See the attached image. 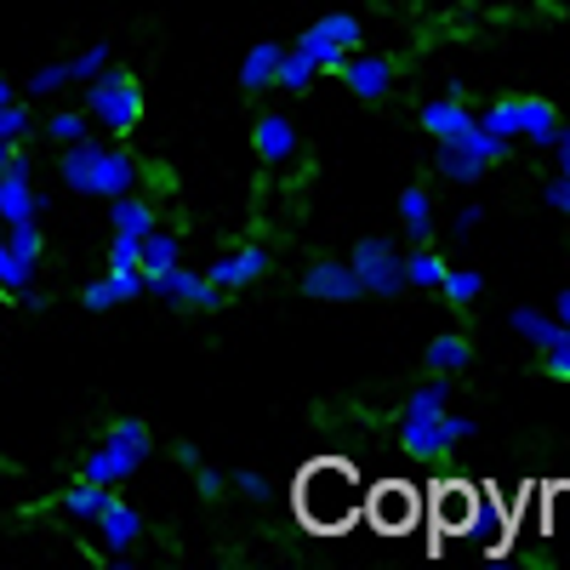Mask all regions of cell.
I'll list each match as a JSON object with an SVG mask.
<instances>
[{"instance_id": "484cf974", "label": "cell", "mask_w": 570, "mask_h": 570, "mask_svg": "<svg viewBox=\"0 0 570 570\" xmlns=\"http://www.w3.org/2000/svg\"><path fill=\"white\" fill-rule=\"evenodd\" d=\"M104 508H109V485H98V480H80V485L63 497V513H69V519H91V525H98Z\"/></svg>"}, {"instance_id": "bcb514c9", "label": "cell", "mask_w": 570, "mask_h": 570, "mask_svg": "<svg viewBox=\"0 0 570 570\" xmlns=\"http://www.w3.org/2000/svg\"><path fill=\"white\" fill-rule=\"evenodd\" d=\"M480 217H485L480 206H462V212H456V234H468V228H480Z\"/></svg>"}, {"instance_id": "44dd1931", "label": "cell", "mask_w": 570, "mask_h": 570, "mask_svg": "<svg viewBox=\"0 0 570 570\" xmlns=\"http://www.w3.org/2000/svg\"><path fill=\"white\" fill-rule=\"evenodd\" d=\"M257 155L268 160V166H285L297 155V131H292V120L285 115H263L257 120Z\"/></svg>"}, {"instance_id": "52a82bcc", "label": "cell", "mask_w": 570, "mask_h": 570, "mask_svg": "<svg viewBox=\"0 0 570 570\" xmlns=\"http://www.w3.org/2000/svg\"><path fill=\"white\" fill-rule=\"evenodd\" d=\"M142 285L160 292V297H171V303H195V308H217L223 303V285H212L206 274H188L183 263H171L160 274H142Z\"/></svg>"}, {"instance_id": "8fae6325", "label": "cell", "mask_w": 570, "mask_h": 570, "mask_svg": "<svg viewBox=\"0 0 570 570\" xmlns=\"http://www.w3.org/2000/svg\"><path fill=\"white\" fill-rule=\"evenodd\" d=\"M400 445H405L416 462H440V456L451 451V440H445V422H440V416H405V428H400Z\"/></svg>"}, {"instance_id": "d6986e66", "label": "cell", "mask_w": 570, "mask_h": 570, "mask_svg": "<svg viewBox=\"0 0 570 570\" xmlns=\"http://www.w3.org/2000/svg\"><path fill=\"white\" fill-rule=\"evenodd\" d=\"M508 325H513L531 348H542V354H548V348H559V343H570V331H564L553 314H542V308H513V314H508Z\"/></svg>"}, {"instance_id": "ee69618b", "label": "cell", "mask_w": 570, "mask_h": 570, "mask_svg": "<svg viewBox=\"0 0 570 570\" xmlns=\"http://www.w3.org/2000/svg\"><path fill=\"white\" fill-rule=\"evenodd\" d=\"M234 485H240V491H246L252 502H268V485L257 480V473H240V480H234Z\"/></svg>"}, {"instance_id": "2e32d148", "label": "cell", "mask_w": 570, "mask_h": 570, "mask_svg": "<svg viewBox=\"0 0 570 570\" xmlns=\"http://www.w3.org/2000/svg\"><path fill=\"white\" fill-rule=\"evenodd\" d=\"M263 268H268V252H257V246H252V252L217 257V263L206 268V279H212V285H223V292H240V285H252Z\"/></svg>"}, {"instance_id": "f546056e", "label": "cell", "mask_w": 570, "mask_h": 570, "mask_svg": "<svg viewBox=\"0 0 570 570\" xmlns=\"http://www.w3.org/2000/svg\"><path fill=\"white\" fill-rule=\"evenodd\" d=\"M445 405H451V389H445V376H434V383H422L411 394L405 416H445Z\"/></svg>"}, {"instance_id": "c3c4849f", "label": "cell", "mask_w": 570, "mask_h": 570, "mask_svg": "<svg viewBox=\"0 0 570 570\" xmlns=\"http://www.w3.org/2000/svg\"><path fill=\"white\" fill-rule=\"evenodd\" d=\"M553 320L570 331V292H559V303H553Z\"/></svg>"}, {"instance_id": "ffe728a7", "label": "cell", "mask_w": 570, "mask_h": 570, "mask_svg": "<svg viewBox=\"0 0 570 570\" xmlns=\"http://www.w3.org/2000/svg\"><path fill=\"white\" fill-rule=\"evenodd\" d=\"M137 188V160L131 155H120V149H104V160H98V177H91V195H131Z\"/></svg>"}, {"instance_id": "30bf717a", "label": "cell", "mask_w": 570, "mask_h": 570, "mask_svg": "<svg viewBox=\"0 0 570 570\" xmlns=\"http://www.w3.org/2000/svg\"><path fill=\"white\" fill-rule=\"evenodd\" d=\"M337 75L348 80V91H354V98H365V104L389 98V86H394V69H389L383 58H365V52H348Z\"/></svg>"}, {"instance_id": "ac0fdd59", "label": "cell", "mask_w": 570, "mask_h": 570, "mask_svg": "<svg viewBox=\"0 0 570 570\" xmlns=\"http://www.w3.org/2000/svg\"><path fill=\"white\" fill-rule=\"evenodd\" d=\"M462 537H473L485 553H502V537H508V513H502V502L480 491V502H473V519H468V531H462Z\"/></svg>"}, {"instance_id": "f35d334b", "label": "cell", "mask_w": 570, "mask_h": 570, "mask_svg": "<svg viewBox=\"0 0 570 570\" xmlns=\"http://www.w3.org/2000/svg\"><path fill=\"white\" fill-rule=\"evenodd\" d=\"M104 63H109V46H91V52H80V58L69 63V80H91V75H104Z\"/></svg>"}, {"instance_id": "7bdbcfd3", "label": "cell", "mask_w": 570, "mask_h": 570, "mask_svg": "<svg viewBox=\"0 0 570 570\" xmlns=\"http://www.w3.org/2000/svg\"><path fill=\"white\" fill-rule=\"evenodd\" d=\"M542 360H548V376H559V383H570V343H559V348H548Z\"/></svg>"}, {"instance_id": "4fadbf2b", "label": "cell", "mask_w": 570, "mask_h": 570, "mask_svg": "<svg viewBox=\"0 0 570 570\" xmlns=\"http://www.w3.org/2000/svg\"><path fill=\"white\" fill-rule=\"evenodd\" d=\"M473 502H480V491L473 485H440L434 491V519H440V542L456 531H468V519H473Z\"/></svg>"}, {"instance_id": "277c9868", "label": "cell", "mask_w": 570, "mask_h": 570, "mask_svg": "<svg viewBox=\"0 0 570 570\" xmlns=\"http://www.w3.org/2000/svg\"><path fill=\"white\" fill-rule=\"evenodd\" d=\"M354 274H360V285H365V292L371 297H400L405 292V257H400V246L394 240H360L354 246Z\"/></svg>"}, {"instance_id": "d6a6232c", "label": "cell", "mask_w": 570, "mask_h": 570, "mask_svg": "<svg viewBox=\"0 0 570 570\" xmlns=\"http://www.w3.org/2000/svg\"><path fill=\"white\" fill-rule=\"evenodd\" d=\"M480 126L491 131V137H519V98H508V104H491V109H480Z\"/></svg>"}, {"instance_id": "d590c367", "label": "cell", "mask_w": 570, "mask_h": 570, "mask_svg": "<svg viewBox=\"0 0 570 570\" xmlns=\"http://www.w3.org/2000/svg\"><path fill=\"white\" fill-rule=\"evenodd\" d=\"M35 223H40V217H23V223H7V228H12V234H7V252H18V257H29V263L40 257V228H35Z\"/></svg>"}, {"instance_id": "9a60e30c", "label": "cell", "mask_w": 570, "mask_h": 570, "mask_svg": "<svg viewBox=\"0 0 570 570\" xmlns=\"http://www.w3.org/2000/svg\"><path fill=\"white\" fill-rule=\"evenodd\" d=\"M142 292V268H109L104 279L86 285V308H115V303H131Z\"/></svg>"}, {"instance_id": "b9f144b4", "label": "cell", "mask_w": 570, "mask_h": 570, "mask_svg": "<svg viewBox=\"0 0 570 570\" xmlns=\"http://www.w3.org/2000/svg\"><path fill=\"white\" fill-rule=\"evenodd\" d=\"M542 195H548V206H553L559 217H570V177H564V171H559L553 183H542Z\"/></svg>"}, {"instance_id": "e575fe53", "label": "cell", "mask_w": 570, "mask_h": 570, "mask_svg": "<svg viewBox=\"0 0 570 570\" xmlns=\"http://www.w3.org/2000/svg\"><path fill=\"white\" fill-rule=\"evenodd\" d=\"M29 279H35V263L0 246V285H7V292H29Z\"/></svg>"}, {"instance_id": "8992f818", "label": "cell", "mask_w": 570, "mask_h": 570, "mask_svg": "<svg viewBox=\"0 0 570 570\" xmlns=\"http://www.w3.org/2000/svg\"><path fill=\"white\" fill-rule=\"evenodd\" d=\"M365 513H371V525H376V531L400 537V531H411V525H416V513H422V497H416L411 485L389 480V485H376V491L365 497Z\"/></svg>"}, {"instance_id": "cb8c5ba5", "label": "cell", "mask_w": 570, "mask_h": 570, "mask_svg": "<svg viewBox=\"0 0 570 570\" xmlns=\"http://www.w3.org/2000/svg\"><path fill=\"white\" fill-rule=\"evenodd\" d=\"M279 58H285V46H274V40L252 46V52H246V63H240V86H246V91H263V86H274V80H279Z\"/></svg>"}, {"instance_id": "9c48e42d", "label": "cell", "mask_w": 570, "mask_h": 570, "mask_svg": "<svg viewBox=\"0 0 570 570\" xmlns=\"http://www.w3.org/2000/svg\"><path fill=\"white\" fill-rule=\"evenodd\" d=\"M0 217H7V223L40 217V200H35V188H29V166L18 155L0 166Z\"/></svg>"}, {"instance_id": "7a4b0ae2", "label": "cell", "mask_w": 570, "mask_h": 570, "mask_svg": "<svg viewBox=\"0 0 570 570\" xmlns=\"http://www.w3.org/2000/svg\"><path fill=\"white\" fill-rule=\"evenodd\" d=\"M142 456H149V428H142V422H115V428H109V440L86 456L80 480L120 485L126 473H137V462H142Z\"/></svg>"}, {"instance_id": "f6af8a7d", "label": "cell", "mask_w": 570, "mask_h": 570, "mask_svg": "<svg viewBox=\"0 0 570 570\" xmlns=\"http://www.w3.org/2000/svg\"><path fill=\"white\" fill-rule=\"evenodd\" d=\"M553 155H559V171L570 177V126H559V142H553Z\"/></svg>"}, {"instance_id": "ba28073f", "label": "cell", "mask_w": 570, "mask_h": 570, "mask_svg": "<svg viewBox=\"0 0 570 570\" xmlns=\"http://www.w3.org/2000/svg\"><path fill=\"white\" fill-rule=\"evenodd\" d=\"M303 292H308V297H325V303H354L365 285H360L354 263H314V268L303 274Z\"/></svg>"}, {"instance_id": "5b68a950", "label": "cell", "mask_w": 570, "mask_h": 570, "mask_svg": "<svg viewBox=\"0 0 570 570\" xmlns=\"http://www.w3.org/2000/svg\"><path fill=\"white\" fill-rule=\"evenodd\" d=\"M360 23L348 18V12H331V18H320L314 29H303V40H297V52H308L314 58V69H343V58L348 52H360Z\"/></svg>"}, {"instance_id": "8d00e7d4", "label": "cell", "mask_w": 570, "mask_h": 570, "mask_svg": "<svg viewBox=\"0 0 570 570\" xmlns=\"http://www.w3.org/2000/svg\"><path fill=\"white\" fill-rule=\"evenodd\" d=\"M63 86H69V63H52V69L29 75V98H52V91H63Z\"/></svg>"}, {"instance_id": "ab89813d", "label": "cell", "mask_w": 570, "mask_h": 570, "mask_svg": "<svg viewBox=\"0 0 570 570\" xmlns=\"http://www.w3.org/2000/svg\"><path fill=\"white\" fill-rule=\"evenodd\" d=\"M91 126L80 120V115H52V120H46V137H58V142H80Z\"/></svg>"}, {"instance_id": "5bb4252c", "label": "cell", "mask_w": 570, "mask_h": 570, "mask_svg": "<svg viewBox=\"0 0 570 570\" xmlns=\"http://www.w3.org/2000/svg\"><path fill=\"white\" fill-rule=\"evenodd\" d=\"M98 537H104V548H109V553H126V548L142 537V519H137V508H126L120 497H109V508L98 513Z\"/></svg>"}, {"instance_id": "3957f363", "label": "cell", "mask_w": 570, "mask_h": 570, "mask_svg": "<svg viewBox=\"0 0 570 570\" xmlns=\"http://www.w3.org/2000/svg\"><path fill=\"white\" fill-rule=\"evenodd\" d=\"M86 109H91V120H104L109 131H131V126H137V115H142L137 75H126V69H104V75H91V86H86Z\"/></svg>"}, {"instance_id": "60d3db41", "label": "cell", "mask_w": 570, "mask_h": 570, "mask_svg": "<svg viewBox=\"0 0 570 570\" xmlns=\"http://www.w3.org/2000/svg\"><path fill=\"white\" fill-rule=\"evenodd\" d=\"M23 131H29V120H23V109L7 98V104H0V142H18Z\"/></svg>"}, {"instance_id": "603a6c76", "label": "cell", "mask_w": 570, "mask_h": 570, "mask_svg": "<svg viewBox=\"0 0 570 570\" xmlns=\"http://www.w3.org/2000/svg\"><path fill=\"white\" fill-rule=\"evenodd\" d=\"M434 166H440V177H445V183H480L491 160H480L473 149H462V142H451V137H445V142H440V155H434Z\"/></svg>"}, {"instance_id": "1f68e13d", "label": "cell", "mask_w": 570, "mask_h": 570, "mask_svg": "<svg viewBox=\"0 0 570 570\" xmlns=\"http://www.w3.org/2000/svg\"><path fill=\"white\" fill-rule=\"evenodd\" d=\"M405 279H411V285H422V292H440L445 263H440L434 252H411V257H405Z\"/></svg>"}, {"instance_id": "7c38bea8", "label": "cell", "mask_w": 570, "mask_h": 570, "mask_svg": "<svg viewBox=\"0 0 570 570\" xmlns=\"http://www.w3.org/2000/svg\"><path fill=\"white\" fill-rule=\"evenodd\" d=\"M98 160H104V142L98 137H80V142H63V183L75 195H91V177H98Z\"/></svg>"}, {"instance_id": "7402d4cb", "label": "cell", "mask_w": 570, "mask_h": 570, "mask_svg": "<svg viewBox=\"0 0 570 570\" xmlns=\"http://www.w3.org/2000/svg\"><path fill=\"white\" fill-rule=\"evenodd\" d=\"M468 120H473V109L462 98H451V91H445V98H434V104H422V131L428 137H456Z\"/></svg>"}, {"instance_id": "e0dca14e", "label": "cell", "mask_w": 570, "mask_h": 570, "mask_svg": "<svg viewBox=\"0 0 570 570\" xmlns=\"http://www.w3.org/2000/svg\"><path fill=\"white\" fill-rule=\"evenodd\" d=\"M559 109L553 104H542V98H519V137L525 142H537V149H553L559 142Z\"/></svg>"}, {"instance_id": "74e56055", "label": "cell", "mask_w": 570, "mask_h": 570, "mask_svg": "<svg viewBox=\"0 0 570 570\" xmlns=\"http://www.w3.org/2000/svg\"><path fill=\"white\" fill-rule=\"evenodd\" d=\"M109 268H142V240H137V234H115Z\"/></svg>"}, {"instance_id": "4316f807", "label": "cell", "mask_w": 570, "mask_h": 570, "mask_svg": "<svg viewBox=\"0 0 570 570\" xmlns=\"http://www.w3.org/2000/svg\"><path fill=\"white\" fill-rule=\"evenodd\" d=\"M400 217H405L411 240H428V234H434V200H428L422 188H405L400 195Z\"/></svg>"}, {"instance_id": "83f0119b", "label": "cell", "mask_w": 570, "mask_h": 570, "mask_svg": "<svg viewBox=\"0 0 570 570\" xmlns=\"http://www.w3.org/2000/svg\"><path fill=\"white\" fill-rule=\"evenodd\" d=\"M177 257H183L177 234H166V228H149V234H142V274H160V268H171Z\"/></svg>"}, {"instance_id": "7dc6e473", "label": "cell", "mask_w": 570, "mask_h": 570, "mask_svg": "<svg viewBox=\"0 0 570 570\" xmlns=\"http://www.w3.org/2000/svg\"><path fill=\"white\" fill-rule=\"evenodd\" d=\"M223 491V473H212V468H200V497H217Z\"/></svg>"}, {"instance_id": "f1b7e54d", "label": "cell", "mask_w": 570, "mask_h": 570, "mask_svg": "<svg viewBox=\"0 0 570 570\" xmlns=\"http://www.w3.org/2000/svg\"><path fill=\"white\" fill-rule=\"evenodd\" d=\"M149 228H155V212L149 206H142L137 195H115V234H137V240H142Z\"/></svg>"}, {"instance_id": "6da1fadb", "label": "cell", "mask_w": 570, "mask_h": 570, "mask_svg": "<svg viewBox=\"0 0 570 570\" xmlns=\"http://www.w3.org/2000/svg\"><path fill=\"white\" fill-rule=\"evenodd\" d=\"M360 508H365V491L354 480V468H343V462L303 468V480H297V513H303L308 531H343Z\"/></svg>"}, {"instance_id": "d4e9b609", "label": "cell", "mask_w": 570, "mask_h": 570, "mask_svg": "<svg viewBox=\"0 0 570 570\" xmlns=\"http://www.w3.org/2000/svg\"><path fill=\"white\" fill-rule=\"evenodd\" d=\"M422 365L434 371V376H462L473 365V348H468V337H434V343H428V354H422Z\"/></svg>"}, {"instance_id": "4dcf8cb0", "label": "cell", "mask_w": 570, "mask_h": 570, "mask_svg": "<svg viewBox=\"0 0 570 570\" xmlns=\"http://www.w3.org/2000/svg\"><path fill=\"white\" fill-rule=\"evenodd\" d=\"M440 292H445V297H451L456 308H468L473 297L485 292V274H473V268H456V274H451V268H445V279H440Z\"/></svg>"}, {"instance_id": "836d02e7", "label": "cell", "mask_w": 570, "mask_h": 570, "mask_svg": "<svg viewBox=\"0 0 570 570\" xmlns=\"http://www.w3.org/2000/svg\"><path fill=\"white\" fill-rule=\"evenodd\" d=\"M308 80H314V58L292 46V52L279 58V86H285V91H308Z\"/></svg>"}]
</instances>
